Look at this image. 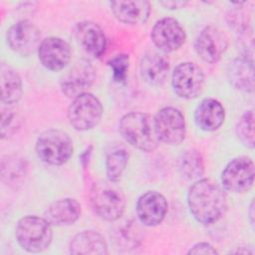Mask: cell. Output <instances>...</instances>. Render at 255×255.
Segmentation results:
<instances>
[{"instance_id":"cell-1","label":"cell","mask_w":255,"mask_h":255,"mask_svg":"<svg viewBox=\"0 0 255 255\" xmlns=\"http://www.w3.org/2000/svg\"><path fill=\"white\" fill-rule=\"evenodd\" d=\"M187 202L191 214L204 225L217 222L227 210L224 188L210 178L198 179L190 186Z\"/></svg>"},{"instance_id":"cell-2","label":"cell","mask_w":255,"mask_h":255,"mask_svg":"<svg viewBox=\"0 0 255 255\" xmlns=\"http://www.w3.org/2000/svg\"><path fill=\"white\" fill-rule=\"evenodd\" d=\"M120 132L130 145L143 151H152L159 143L154 119L145 113L125 115L120 122Z\"/></svg>"},{"instance_id":"cell-3","label":"cell","mask_w":255,"mask_h":255,"mask_svg":"<svg viewBox=\"0 0 255 255\" xmlns=\"http://www.w3.org/2000/svg\"><path fill=\"white\" fill-rule=\"evenodd\" d=\"M90 199L95 213L104 220L116 221L125 211V194L117 182L109 179L93 184Z\"/></svg>"},{"instance_id":"cell-4","label":"cell","mask_w":255,"mask_h":255,"mask_svg":"<svg viewBox=\"0 0 255 255\" xmlns=\"http://www.w3.org/2000/svg\"><path fill=\"white\" fill-rule=\"evenodd\" d=\"M15 235L24 250L38 253L49 247L53 233L51 223L46 218L29 215L18 221Z\"/></svg>"},{"instance_id":"cell-5","label":"cell","mask_w":255,"mask_h":255,"mask_svg":"<svg viewBox=\"0 0 255 255\" xmlns=\"http://www.w3.org/2000/svg\"><path fill=\"white\" fill-rule=\"evenodd\" d=\"M35 148L42 161L52 165H61L71 157L73 141L63 130L48 129L39 135Z\"/></svg>"},{"instance_id":"cell-6","label":"cell","mask_w":255,"mask_h":255,"mask_svg":"<svg viewBox=\"0 0 255 255\" xmlns=\"http://www.w3.org/2000/svg\"><path fill=\"white\" fill-rule=\"evenodd\" d=\"M103 106L99 99L90 93L76 97L68 108L67 116L71 126L77 130H88L101 121Z\"/></svg>"},{"instance_id":"cell-7","label":"cell","mask_w":255,"mask_h":255,"mask_svg":"<svg viewBox=\"0 0 255 255\" xmlns=\"http://www.w3.org/2000/svg\"><path fill=\"white\" fill-rule=\"evenodd\" d=\"M254 163L250 157L238 156L225 166L221 173L224 189L233 193H243L251 189L254 182Z\"/></svg>"},{"instance_id":"cell-8","label":"cell","mask_w":255,"mask_h":255,"mask_svg":"<svg viewBox=\"0 0 255 255\" xmlns=\"http://www.w3.org/2000/svg\"><path fill=\"white\" fill-rule=\"evenodd\" d=\"M171 83L174 93L186 100L197 98L203 89L204 74L199 66L192 62H183L172 72Z\"/></svg>"},{"instance_id":"cell-9","label":"cell","mask_w":255,"mask_h":255,"mask_svg":"<svg viewBox=\"0 0 255 255\" xmlns=\"http://www.w3.org/2000/svg\"><path fill=\"white\" fill-rule=\"evenodd\" d=\"M154 119V127L159 141L175 145L185 137V121L183 115L175 108L160 109Z\"/></svg>"},{"instance_id":"cell-10","label":"cell","mask_w":255,"mask_h":255,"mask_svg":"<svg viewBox=\"0 0 255 255\" xmlns=\"http://www.w3.org/2000/svg\"><path fill=\"white\" fill-rule=\"evenodd\" d=\"M228 47V37L219 27L209 25L197 36L194 49L197 55L205 62H218Z\"/></svg>"},{"instance_id":"cell-11","label":"cell","mask_w":255,"mask_h":255,"mask_svg":"<svg viewBox=\"0 0 255 255\" xmlns=\"http://www.w3.org/2000/svg\"><path fill=\"white\" fill-rule=\"evenodd\" d=\"M9 47L21 56H29L37 51L41 45V32L37 26L27 20L12 25L7 31Z\"/></svg>"},{"instance_id":"cell-12","label":"cell","mask_w":255,"mask_h":255,"mask_svg":"<svg viewBox=\"0 0 255 255\" xmlns=\"http://www.w3.org/2000/svg\"><path fill=\"white\" fill-rule=\"evenodd\" d=\"M96 80V70L90 61H78L61 79V90L69 98L87 93Z\"/></svg>"},{"instance_id":"cell-13","label":"cell","mask_w":255,"mask_h":255,"mask_svg":"<svg viewBox=\"0 0 255 255\" xmlns=\"http://www.w3.org/2000/svg\"><path fill=\"white\" fill-rule=\"evenodd\" d=\"M151 40L162 52L170 53L178 50L185 42V31L179 22L173 18H162L152 27Z\"/></svg>"},{"instance_id":"cell-14","label":"cell","mask_w":255,"mask_h":255,"mask_svg":"<svg viewBox=\"0 0 255 255\" xmlns=\"http://www.w3.org/2000/svg\"><path fill=\"white\" fill-rule=\"evenodd\" d=\"M39 60L50 71L63 70L71 60V48L69 44L58 37H49L42 40L38 49Z\"/></svg>"},{"instance_id":"cell-15","label":"cell","mask_w":255,"mask_h":255,"mask_svg":"<svg viewBox=\"0 0 255 255\" xmlns=\"http://www.w3.org/2000/svg\"><path fill=\"white\" fill-rule=\"evenodd\" d=\"M167 212L165 197L157 191L143 193L136 203V215L145 226H156L162 222Z\"/></svg>"},{"instance_id":"cell-16","label":"cell","mask_w":255,"mask_h":255,"mask_svg":"<svg viewBox=\"0 0 255 255\" xmlns=\"http://www.w3.org/2000/svg\"><path fill=\"white\" fill-rule=\"evenodd\" d=\"M76 37L83 50L93 58H100L106 51L107 38L102 28L91 21L77 25Z\"/></svg>"},{"instance_id":"cell-17","label":"cell","mask_w":255,"mask_h":255,"mask_svg":"<svg viewBox=\"0 0 255 255\" xmlns=\"http://www.w3.org/2000/svg\"><path fill=\"white\" fill-rule=\"evenodd\" d=\"M110 6L113 14L119 21L130 25L144 24L150 12L149 2L143 0L112 1Z\"/></svg>"},{"instance_id":"cell-18","label":"cell","mask_w":255,"mask_h":255,"mask_svg":"<svg viewBox=\"0 0 255 255\" xmlns=\"http://www.w3.org/2000/svg\"><path fill=\"white\" fill-rule=\"evenodd\" d=\"M225 111L220 102L207 98L200 102L194 113L197 127L205 131H213L221 127L224 122Z\"/></svg>"},{"instance_id":"cell-19","label":"cell","mask_w":255,"mask_h":255,"mask_svg":"<svg viewBox=\"0 0 255 255\" xmlns=\"http://www.w3.org/2000/svg\"><path fill=\"white\" fill-rule=\"evenodd\" d=\"M169 71L167 59L155 52L146 53L140 61V75L144 82L150 86H161Z\"/></svg>"},{"instance_id":"cell-20","label":"cell","mask_w":255,"mask_h":255,"mask_svg":"<svg viewBox=\"0 0 255 255\" xmlns=\"http://www.w3.org/2000/svg\"><path fill=\"white\" fill-rule=\"evenodd\" d=\"M227 78L237 90L251 93L254 90L253 60L240 57L232 60L227 67Z\"/></svg>"},{"instance_id":"cell-21","label":"cell","mask_w":255,"mask_h":255,"mask_svg":"<svg viewBox=\"0 0 255 255\" xmlns=\"http://www.w3.org/2000/svg\"><path fill=\"white\" fill-rule=\"evenodd\" d=\"M81 215V204L74 198H62L49 205L45 218L58 226L75 223Z\"/></svg>"},{"instance_id":"cell-22","label":"cell","mask_w":255,"mask_h":255,"mask_svg":"<svg viewBox=\"0 0 255 255\" xmlns=\"http://www.w3.org/2000/svg\"><path fill=\"white\" fill-rule=\"evenodd\" d=\"M72 254L104 255L108 253L105 238L95 230H85L73 237L70 243Z\"/></svg>"},{"instance_id":"cell-23","label":"cell","mask_w":255,"mask_h":255,"mask_svg":"<svg viewBox=\"0 0 255 255\" xmlns=\"http://www.w3.org/2000/svg\"><path fill=\"white\" fill-rule=\"evenodd\" d=\"M1 101L6 105L17 103L22 96V81L19 74L10 66L2 63L0 67Z\"/></svg>"},{"instance_id":"cell-24","label":"cell","mask_w":255,"mask_h":255,"mask_svg":"<svg viewBox=\"0 0 255 255\" xmlns=\"http://www.w3.org/2000/svg\"><path fill=\"white\" fill-rule=\"evenodd\" d=\"M27 170V161L19 155H5L1 159V179L7 185H18L24 179Z\"/></svg>"},{"instance_id":"cell-25","label":"cell","mask_w":255,"mask_h":255,"mask_svg":"<svg viewBox=\"0 0 255 255\" xmlns=\"http://www.w3.org/2000/svg\"><path fill=\"white\" fill-rule=\"evenodd\" d=\"M177 167L184 178L188 180L198 179L204 172L203 157L197 149H187L178 157Z\"/></svg>"},{"instance_id":"cell-26","label":"cell","mask_w":255,"mask_h":255,"mask_svg":"<svg viewBox=\"0 0 255 255\" xmlns=\"http://www.w3.org/2000/svg\"><path fill=\"white\" fill-rule=\"evenodd\" d=\"M128 161V152L126 148L117 147L108 152L106 158V172L109 180L118 182Z\"/></svg>"},{"instance_id":"cell-27","label":"cell","mask_w":255,"mask_h":255,"mask_svg":"<svg viewBox=\"0 0 255 255\" xmlns=\"http://www.w3.org/2000/svg\"><path fill=\"white\" fill-rule=\"evenodd\" d=\"M134 222H125L124 225L119 226L115 230L114 240L117 246H122L125 248H133L137 246L139 241V229Z\"/></svg>"},{"instance_id":"cell-28","label":"cell","mask_w":255,"mask_h":255,"mask_svg":"<svg viewBox=\"0 0 255 255\" xmlns=\"http://www.w3.org/2000/svg\"><path fill=\"white\" fill-rule=\"evenodd\" d=\"M236 134L245 146L254 148V113L252 110L245 112L238 121Z\"/></svg>"},{"instance_id":"cell-29","label":"cell","mask_w":255,"mask_h":255,"mask_svg":"<svg viewBox=\"0 0 255 255\" xmlns=\"http://www.w3.org/2000/svg\"><path fill=\"white\" fill-rule=\"evenodd\" d=\"M113 72L114 80L119 84H124L127 81L128 71L129 66V57L127 54H119L111 59L108 63Z\"/></svg>"},{"instance_id":"cell-30","label":"cell","mask_w":255,"mask_h":255,"mask_svg":"<svg viewBox=\"0 0 255 255\" xmlns=\"http://www.w3.org/2000/svg\"><path fill=\"white\" fill-rule=\"evenodd\" d=\"M20 119L17 112L11 107L2 109L1 119V137L5 138L11 135L19 128Z\"/></svg>"},{"instance_id":"cell-31","label":"cell","mask_w":255,"mask_h":255,"mask_svg":"<svg viewBox=\"0 0 255 255\" xmlns=\"http://www.w3.org/2000/svg\"><path fill=\"white\" fill-rule=\"evenodd\" d=\"M188 254H193V255H209V254H217V251L209 243L200 242V243H197V244L193 245L189 249Z\"/></svg>"},{"instance_id":"cell-32","label":"cell","mask_w":255,"mask_h":255,"mask_svg":"<svg viewBox=\"0 0 255 255\" xmlns=\"http://www.w3.org/2000/svg\"><path fill=\"white\" fill-rule=\"evenodd\" d=\"M159 4L168 9H178V8L184 7L187 4V2L186 1H162V2H159Z\"/></svg>"}]
</instances>
